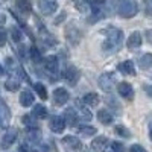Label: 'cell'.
Returning a JSON list of instances; mask_svg holds the SVG:
<instances>
[{"instance_id":"24","label":"cell","mask_w":152,"mask_h":152,"mask_svg":"<svg viewBox=\"0 0 152 152\" xmlns=\"http://www.w3.org/2000/svg\"><path fill=\"white\" fill-rule=\"evenodd\" d=\"M138 66L142 69H152V53H146L138 59Z\"/></svg>"},{"instance_id":"20","label":"cell","mask_w":152,"mask_h":152,"mask_svg":"<svg viewBox=\"0 0 152 152\" xmlns=\"http://www.w3.org/2000/svg\"><path fill=\"white\" fill-rule=\"evenodd\" d=\"M62 145H64L66 148H69V149H76V148H79V140L76 137H73V135H66L64 138H62Z\"/></svg>"},{"instance_id":"41","label":"cell","mask_w":152,"mask_h":152,"mask_svg":"<svg viewBox=\"0 0 152 152\" xmlns=\"http://www.w3.org/2000/svg\"><path fill=\"white\" fill-rule=\"evenodd\" d=\"M149 137H151V140H152V123H151V128H149Z\"/></svg>"},{"instance_id":"6","label":"cell","mask_w":152,"mask_h":152,"mask_svg":"<svg viewBox=\"0 0 152 152\" xmlns=\"http://www.w3.org/2000/svg\"><path fill=\"white\" fill-rule=\"evenodd\" d=\"M69 99H70V94L64 87H59L53 91V102L56 105H66L69 102Z\"/></svg>"},{"instance_id":"4","label":"cell","mask_w":152,"mask_h":152,"mask_svg":"<svg viewBox=\"0 0 152 152\" xmlns=\"http://www.w3.org/2000/svg\"><path fill=\"white\" fill-rule=\"evenodd\" d=\"M38 8L43 15H52L58 9V2L56 0H38Z\"/></svg>"},{"instance_id":"18","label":"cell","mask_w":152,"mask_h":152,"mask_svg":"<svg viewBox=\"0 0 152 152\" xmlns=\"http://www.w3.org/2000/svg\"><path fill=\"white\" fill-rule=\"evenodd\" d=\"M107 146H108V138L104 137V135L96 137L94 140L91 142V148H93L94 151H104Z\"/></svg>"},{"instance_id":"29","label":"cell","mask_w":152,"mask_h":152,"mask_svg":"<svg viewBox=\"0 0 152 152\" xmlns=\"http://www.w3.org/2000/svg\"><path fill=\"white\" fill-rule=\"evenodd\" d=\"M34 88H35V91L38 93V96H40L43 100H46V99H47V90H46V87H44L43 84L37 82V84L34 85Z\"/></svg>"},{"instance_id":"5","label":"cell","mask_w":152,"mask_h":152,"mask_svg":"<svg viewBox=\"0 0 152 152\" xmlns=\"http://www.w3.org/2000/svg\"><path fill=\"white\" fill-rule=\"evenodd\" d=\"M79 76H81V73H79V70L76 69L75 66H67L64 69V72H62V78H64L70 85H76V84H78Z\"/></svg>"},{"instance_id":"22","label":"cell","mask_w":152,"mask_h":152,"mask_svg":"<svg viewBox=\"0 0 152 152\" xmlns=\"http://www.w3.org/2000/svg\"><path fill=\"white\" fill-rule=\"evenodd\" d=\"M32 116L35 119H46L47 117V110L44 105H35L32 110Z\"/></svg>"},{"instance_id":"14","label":"cell","mask_w":152,"mask_h":152,"mask_svg":"<svg viewBox=\"0 0 152 152\" xmlns=\"http://www.w3.org/2000/svg\"><path fill=\"white\" fill-rule=\"evenodd\" d=\"M99 100H100L99 94H97V93H93V91L87 93V94L82 97V102H84L87 107H97V105H99Z\"/></svg>"},{"instance_id":"28","label":"cell","mask_w":152,"mask_h":152,"mask_svg":"<svg viewBox=\"0 0 152 152\" xmlns=\"http://www.w3.org/2000/svg\"><path fill=\"white\" fill-rule=\"evenodd\" d=\"M29 55H31V59L34 61V62H41V52L37 49V46H32L31 47V50H29Z\"/></svg>"},{"instance_id":"16","label":"cell","mask_w":152,"mask_h":152,"mask_svg":"<svg viewBox=\"0 0 152 152\" xmlns=\"http://www.w3.org/2000/svg\"><path fill=\"white\" fill-rule=\"evenodd\" d=\"M119 72L123 73V75H135V69H134V62L132 61H125V62H120L117 66Z\"/></svg>"},{"instance_id":"25","label":"cell","mask_w":152,"mask_h":152,"mask_svg":"<svg viewBox=\"0 0 152 152\" xmlns=\"http://www.w3.org/2000/svg\"><path fill=\"white\" fill-rule=\"evenodd\" d=\"M28 138H29V142H32V143H38L41 140V132L38 131V128L28 129Z\"/></svg>"},{"instance_id":"30","label":"cell","mask_w":152,"mask_h":152,"mask_svg":"<svg viewBox=\"0 0 152 152\" xmlns=\"http://www.w3.org/2000/svg\"><path fill=\"white\" fill-rule=\"evenodd\" d=\"M81 134L85 135V137H90V135H94L97 132V129L94 128V126H81Z\"/></svg>"},{"instance_id":"40","label":"cell","mask_w":152,"mask_h":152,"mask_svg":"<svg viewBox=\"0 0 152 152\" xmlns=\"http://www.w3.org/2000/svg\"><path fill=\"white\" fill-rule=\"evenodd\" d=\"M18 152H29V148H28L26 145H20V148H18Z\"/></svg>"},{"instance_id":"2","label":"cell","mask_w":152,"mask_h":152,"mask_svg":"<svg viewBox=\"0 0 152 152\" xmlns=\"http://www.w3.org/2000/svg\"><path fill=\"white\" fill-rule=\"evenodd\" d=\"M138 12L137 0H120L117 5V14L122 18H132Z\"/></svg>"},{"instance_id":"33","label":"cell","mask_w":152,"mask_h":152,"mask_svg":"<svg viewBox=\"0 0 152 152\" xmlns=\"http://www.w3.org/2000/svg\"><path fill=\"white\" fill-rule=\"evenodd\" d=\"M11 35H12V40H14L15 43H20L21 41V32H20V29L18 28H12V31H11Z\"/></svg>"},{"instance_id":"39","label":"cell","mask_w":152,"mask_h":152,"mask_svg":"<svg viewBox=\"0 0 152 152\" xmlns=\"http://www.w3.org/2000/svg\"><path fill=\"white\" fill-rule=\"evenodd\" d=\"M62 18H66V12H61V14H59V17L55 20V24H59V23L62 21Z\"/></svg>"},{"instance_id":"38","label":"cell","mask_w":152,"mask_h":152,"mask_svg":"<svg viewBox=\"0 0 152 152\" xmlns=\"http://www.w3.org/2000/svg\"><path fill=\"white\" fill-rule=\"evenodd\" d=\"M145 35H146L148 43H149V44H152V29H148V31L145 32Z\"/></svg>"},{"instance_id":"10","label":"cell","mask_w":152,"mask_h":152,"mask_svg":"<svg viewBox=\"0 0 152 152\" xmlns=\"http://www.w3.org/2000/svg\"><path fill=\"white\" fill-rule=\"evenodd\" d=\"M9 120H11V111L2 102V104H0V126H2V128H8Z\"/></svg>"},{"instance_id":"36","label":"cell","mask_w":152,"mask_h":152,"mask_svg":"<svg viewBox=\"0 0 152 152\" xmlns=\"http://www.w3.org/2000/svg\"><path fill=\"white\" fill-rule=\"evenodd\" d=\"M129 151H131V152H146V149H145L143 146H140V145H132V146L129 148Z\"/></svg>"},{"instance_id":"7","label":"cell","mask_w":152,"mask_h":152,"mask_svg":"<svg viewBox=\"0 0 152 152\" xmlns=\"http://www.w3.org/2000/svg\"><path fill=\"white\" fill-rule=\"evenodd\" d=\"M117 93H119L123 99H126V100H132V99H134V88H132L131 84H128V82H120V84H117Z\"/></svg>"},{"instance_id":"1","label":"cell","mask_w":152,"mask_h":152,"mask_svg":"<svg viewBox=\"0 0 152 152\" xmlns=\"http://www.w3.org/2000/svg\"><path fill=\"white\" fill-rule=\"evenodd\" d=\"M102 34L105 35V40L102 43V49L105 50V52L114 53L122 47V44H123V32L119 28L110 26V28L104 29Z\"/></svg>"},{"instance_id":"11","label":"cell","mask_w":152,"mask_h":152,"mask_svg":"<svg viewBox=\"0 0 152 152\" xmlns=\"http://www.w3.org/2000/svg\"><path fill=\"white\" fill-rule=\"evenodd\" d=\"M44 67L49 73L52 75H56L58 73V69H59V64H58V58L56 56H47V59L44 61Z\"/></svg>"},{"instance_id":"12","label":"cell","mask_w":152,"mask_h":152,"mask_svg":"<svg viewBox=\"0 0 152 152\" xmlns=\"http://www.w3.org/2000/svg\"><path fill=\"white\" fill-rule=\"evenodd\" d=\"M15 138H17V129H8L2 138V148H9L12 146V143L15 142Z\"/></svg>"},{"instance_id":"21","label":"cell","mask_w":152,"mask_h":152,"mask_svg":"<svg viewBox=\"0 0 152 152\" xmlns=\"http://www.w3.org/2000/svg\"><path fill=\"white\" fill-rule=\"evenodd\" d=\"M78 105V110H79V116H81V119H84V120H91V113H90V110H88V107L82 102H76Z\"/></svg>"},{"instance_id":"35","label":"cell","mask_w":152,"mask_h":152,"mask_svg":"<svg viewBox=\"0 0 152 152\" xmlns=\"http://www.w3.org/2000/svg\"><path fill=\"white\" fill-rule=\"evenodd\" d=\"M6 40H8V35H6V31L0 28V47H3L6 44Z\"/></svg>"},{"instance_id":"9","label":"cell","mask_w":152,"mask_h":152,"mask_svg":"<svg viewBox=\"0 0 152 152\" xmlns=\"http://www.w3.org/2000/svg\"><path fill=\"white\" fill-rule=\"evenodd\" d=\"M66 37H67V40L75 46V44H78L79 43V40H81V37H82V34H81V31L75 26V24H69V28H67V32H66Z\"/></svg>"},{"instance_id":"15","label":"cell","mask_w":152,"mask_h":152,"mask_svg":"<svg viewBox=\"0 0 152 152\" xmlns=\"http://www.w3.org/2000/svg\"><path fill=\"white\" fill-rule=\"evenodd\" d=\"M64 119H66V123L69 126H76V123H78V120H79L78 114H76V110H73V108H67L66 110Z\"/></svg>"},{"instance_id":"34","label":"cell","mask_w":152,"mask_h":152,"mask_svg":"<svg viewBox=\"0 0 152 152\" xmlns=\"http://www.w3.org/2000/svg\"><path fill=\"white\" fill-rule=\"evenodd\" d=\"M111 149H113V152H125V146L120 142H113L111 143Z\"/></svg>"},{"instance_id":"3","label":"cell","mask_w":152,"mask_h":152,"mask_svg":"<svg viewBox=\"0 0 152 152\" xmlns=\"http://www.w3.org/2000/svg\"><path fill=\"white\" fill-rule=\"evenodd\" d=\"M114 85H116V78H114L113 73H104V75L99 76V87L102 88L104 91L110 93Z\"/></svg>"},{"instance_id":"37","label":"cell","mask_w":152,"mask_h":152,"mask_svg":"<svg viewBox=\"0 0 152 152\" xmlns=\"http://www.w3.org/2000/svg\"><path fill=\"white\" fill-rule=\"evenodd\" d=\"M143 90L146 91V94H148L149 97H152V85H149V84H145V85H143Z\"/></svg>"},{"instance_id":"26","label":"cell","mask_w":152,"mask_h":152,"mask_svg":"<svg viewBox=\"0 0 152 152\" xmlns=\"http://www.w3.org/2000/svg\"><path fill=\"white\" fill-rule=\"evenodd\" d=\"M21 122L28 126V129H35L37 128V119L34 116H28L26 114V116L21 117Z\"/></svg>"},{"instance_id":"31","label":"cell","mask_w":152,"mask_h":152,"mask_svg":"<svg viewBox=\"0 0 152 152\" xmlns=\"http://www.w3.org/2000/svg\"><path fill=\"white\" fill-rule=\"evenodd\" d=\"M75 2H76V8L81 12H85L90 8V0H75Z\"/></svg>"},{"instance_id":"32","label":"cell","mask_w":152,"mask_h":152,"mask_svg":"<svg viewBox=\"0 0 152 152\" xmlns=\"http://www.w3.org/2000/svg\"><path fill=\"white\" fill-rule=\"evenodd\" d=\"M116 132L120 135V137H125V138H129L131 137V132L125 128V126H122V125H119V126H116Z\"/></svg>"},{"instance_id":"42","label":"cell","mask_w":152,"mask_h":152,"mask_svg":"<svg viewBox=\"0 0 152 152\" xmlns=\"http://www.w3.org/2000/svg\"><path fill=\"white\" fill-rule=\"evenodd\" d=\"M3 73V70H2V67H0V75H2Z\"/></svg>"},{"instance_id":"13","label":"cell","mask_w":152,"mask_h":152,"mask_svg":"<svg viewBox=\"0 0 152 152\" xmlns=\"http://www.w3.org/2000/svg\"><path fill=\"white\" fill-rule=\"evenodd\" d=\"M142 41H143V38H142L140 32H132L128 38V41H126V46L129 49H138L142 46Z\"/></svg>"},{"instance_id":"17","label":"cell","mask_w":152,"mask_h":152,"mask_svg":"<svg viewBox=\"0 0 152 152\" xmlns=\"http://www.w3.org/2000/svg\"><path fill=\"white\" fill-rule=\"evenodd\" d=\"M97 119L100 123H104V125H111L114 117H113V114L108 111V110H99L97 113Z\"/></svg>"},{"instance_id":"27","label":"cell","mask_w":152,"mask_h":152,"mask_svg":"<svg viewBox=\"0 0 152 152\" xmlns=\"http://www.w3.org/2000/svg\"><path fill=\"white\" fill-rule=\"evenodd\" d=\"M5 88H6L8 91H15V90H18V88H20V81L11 78V79H8L5 82Z\"/></svg>"},{"instance_id":"19","label":"cell","mask_w":152,"mask_h":152,"mask_svg":"<svg viewBox=\"0 0 152 152\" xmlns=\"http://www.w3.org/2000/svg\"><path fill=\"white\" fill-rule=\"evenodd\" d=\"M20 104H21V107H31V105H34V94L29 90L21 91V94H20Z\"/></svg>"},{"instance_id":"8","label":"cell","mask_w":152,"mask_h":152,"mask_svg":"<svg viewBox=\"0 0 152 152\" xmlns=\"http://www.w3.org/2000/svg\"><path fill=\"white\" fill-rule=\"evenodd\" d=\"M66 119H62V117H59V116H52V119H50V123H49V126H50V129H52L55 134H61L62 131H64V128H66Z\"/></svg>"},{"instance_id":"23","label":"cell","mask_w":152,"mask_h":152,"mask_svg":"<svg viewBox=\"0 0 152 152\" xmlns=\"http://www.w3.org/2000/svg\"><path fill=\"white\" fill-rule=\"evenodd\" d=\"M15 5H17V8L23 12V14H29V12L32 11L31 0H15Z\"/></svg>"}]
</instances>
